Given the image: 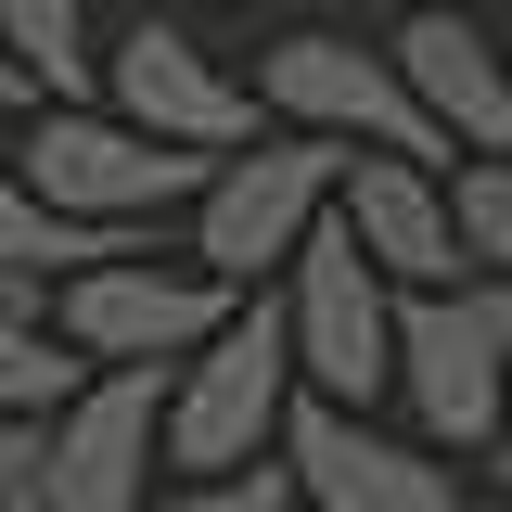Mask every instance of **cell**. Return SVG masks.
<instances>
[{
    "instance_id": "21",
    "label": "cell",
    "mask_w": 512,
    "mask_h": 512,
    "mask_svg": "<svg viewBox=\"0 0 512 512\" xmlns=\"http://www.w3.org/2000/svg\"><path fill=\"white\" fill-rule=\"evenodd\" d=\"M205 13H244V0H205Z\"/></svg>"
},
{
    "instance_id": "1",
    "label": "cell",
    "mask_w": 512,
    "mask_h": 512,
    "mask_svg": "<svg viewBox=\"0 0 512 512\" xmlns=\"http://www.w3.org/2000/svg\"><path fill=\"white\" fill-rule=\"evenodd\" d=\"M282 423H295V346H282V308L244 295V308L218 320V346L167 372V487H218V474H256V461H282Z\"/></svg>"
},
{
    "instance_id": "9",
    "label": "cell",
    "mask_w": 512,
    "mask_h": 512,
    "mask_svg": "<svg viewBox=\"0 0 512 512\" xmlns=\"http://www.w3.org/2000/svg\"><path fill=\"white\" fill-rule=\"evenodd\" d=\"M154 436H167V372H90L39 423V512H154Z\"/></svg>"
},
{
    "instance_id": "18",
    "label": "cell",
    "mask_w": 512,
    "mask_h": 512,
    "mask_svg": "<svg viewBox=\"0 0 512 512\" xmlns=\"http://www.w3.org/2000/svg\"><path fill=\"white\" fill-rule=\"evenodd\" d=\"M39 423H0V512H39Z\"/></svg>"
},
{
    "instance_id": "19",
    "label": "cell",
    "mask_w": 512,
    "mask_h": 512,
    "mask_svg": "<svg viewBox=\"0 0 512 512\" xmlns=\"http://www.w3.org/2000/svg\"><path fill=\"white\" fill-rule=\"evenodd\" d=\"M26 116H39V90H26V77L0 64V128H26Z\"/></svg>"
},
{
    "instance_id": "17",
    "label": "cell",
    "mask_w": 512,
    "mask_h": 512,
    "mask_svg": "<svg viewBox=\"0 0 512 512\" xmlns=\"http://www.w3.org/2000/svg\"><path fill=\"white\" fill-rule=\"evenodd\" d=\"M154 512H295V474L256 461V474H218V487H154Z\"/></svg>"
},
{
    "instance_id": "15",
    "label": "cell",
    "mask_w": 512,
    "mask_h": 512,
    "mask_svg": "<svg viewBox=\"0 0 512 512\" xmlns=\"http://www.w3.org/2000/svg\"><path fill=\"white\" fill-rule=\"evenodd\" d=\"M103 256H128V244H103V231H77V218H52L39 192L13 180V154H0V282L52 295V282H77V269H103Z\"/></svg>"
},
{
    "instance_id": "5",
    "label": "cell",
    "mask_w": 512,
    "mask_h": 512,
    "mask_svg": "<svg viewBox=\"0 0 512 512\" xmlns=\"http://www.w3.org/2000/svg\"><path fill=\"white\" fill-rule=\"evenodd\" d=\"M333 180H346L333 141L269 128V141H244V154L205 167V192H192V244H180V256L205 269V282H231V295H269V282L295 269V244L333 218Z\"/></svg>"
},
{
    "instance_id": "16",
    "label": "cell",
    "mask_w": 512,
    "mask_h": 512,
    "mask_svg": "<svg viewBox=\"0 0 512 512\" xmlns=\"http://www.w3.org/2000/svg\"><path fill=\"white\" fill-rule=\"evenodd\" d=\"M448 231H461L474 282H512V167H461L448 180Z\"/></svg>"
},
{
    "instance_id": "2",
    "label": "cell",
    "mask_w": 512,
    "mask_h": 512,
    "mask_svg": "<svg viewBox=\"0 0 512 512\" xmlns=\"http://www.w3.org/2000/svg\"><path fill=\"white\" fill-rule=\"evenodd\" d=\"M13 180L39 192L52 218L103 231V244H154V218H192L205 154L141 141V128H116L103 103H39V116L13 128Z\"/></svg>"
},
{
    "instance_id": "3",
    "label": "cell",
    "mask_w": 512,
    "mask_h": 512,
    "mask_svg": "<svg viewBox=\"0 0 512 512\" xmlns=\"http://www.w3.org/2000/svg\"><path fill=\"white\" fill-rule=\"evenodd\" d=\"M397 397L436 461L512 436V282H448V295H397Z\"/></svg>"
},
{
    "instance_id": "20",
    "label": "cell",
    "mask_w": 512,
    "mask_h": 512,
    "mask_svg": "<svg viewBox=\"0 0 512 512\" xmlns=\"http://www.w3.org/2000/svg\"><path fill=\"white\" fill-rule=\"evenodd\" d=\"M500 500H512V448H500Z\"/></svg>"
},
{
    "instance_id": "14",
    "label": "cell",
    "mask_w": 512,
    "mask_h": 512,
    "mask_svg": "<svg viewBox=\"0 0 512 512\" xmlns=\"http://www.w3.org/2000/svg\"><path fill=\"white\" fill-rule=\"evenodd\" d=\"M77 384H90V372H77V359L52 346V295L0 282V423H52Z\"/></svg>"
},
{
    "instance_id": "22",
    "label": "cell",
    "mask_w": 512,
    "mask_h": 512,
    "mask_svg": "<svg viewBox=\"0 0 512 512\" xmlns=\"http://www.w3.org/2000/svg\"><path fill=\"white\" fill-rule=\"evenodd\" d=\"M0 154H13V128H0Z\"/></svg>"
},
{
    "instance_id": "10",
    "label": "cell",
    "mask_w": 512,
    "mask_h": 512,
    "mask_svg": "<svg viewBox=\"0 0 512 512\" xmlns=\"http://www.w3.org/2000/svg\"><path fill=\"white\" fill-rule=\"evenodd\" d=\"M282 474H295V512H474L461 461L384 423H346V410H308V397L282 423Z\"/></svg>"
},
{
    "instance_id": "8",
    "label": "cell",
    "mask_w": 512,
    "mask_h": 512,
    "mask_svg": "<svg viewBox=\"0 0 512 512\" xmlns=\"http://www.w3.org/2000/svg\"><path fill=\"white\" fill-rule=\"evenodd\" d=\"M103 116L141 128V141H167V154H244V141H269V116H256V77H231V64L205 52L192 26H167V13H141V26H116V52H103Z\"/></svg>"
},
{
    "instance_id": "13",
    "label": "cell",
    "mask_w": 512,
    "mask_h": 512,
    "mask_svg": "<svg viewBox=\"0 0 512 512\" xmlns=\"http://www.w3.org/2000/svg\"><path fill=\"white\" fill-rule=\"evenodd\" d=\"M0 64L39 103H103V52H90V0H0Z\"/></svg>"
},
{
    "instance_id": "4",
    "label": "cell",
    "mask_w": 512,
    "mask_h": 512,
    "mask_svg": "<svg viewBox=\"0 0 512 512\" xmlns=\"http://www.w3.org/2000/svg\"><path fill=\"white\" fill-rule=\"evenodd\" d=\"M231 308H244V295L205 282L192 256L128 244V256H103V269L52 282V346L77 359V372H180V359L218 346V320H231Z\"/></svg>"
},
{
    "instance_id": "12",
    "label": "cell",
    "mask_w": 512,
    "mask_h": 512,
    "mask_svg": "<svg viewBox=\"0 0 512 512\" xmlns=\"http://www.w3.org/2000/svg\"><path fill=\"white\" fill-rule=\"evenodd\" d=\"M333 231L359 244L384 295H448V282H474L461 269V231H448V167H397V154H346V180H333Z\"/></svg>"
},
{
    "instance_id": "11",
    "label": "cell",
    "mask_w": 512,
    "mask_h": 512,
    "mask_svg": "<svg viewBox=\"0 0 512 512\" xmlns=\"http://www.w3.org/2000/svg\"><path fill=\"white\" fill-rule=\"evenodd\" d=\"M384 64H397V90L423 103V128H436L448 154H474V167H512V39H487L474 13L423 0V13H397Z\"/></svg>"
},
{
    "instance_id": "6",
    "label": "cell",
    "mask_w": 512,
    "mask_h": 512,
    "mask_svg": "<svg viewBox=\"0 0 512 512\" xmlns=\"http://www.w3.org/2000/svg\"><path fill=\"white\" fill-rule=\"evenodd\" d=\"M269 308H282V346H295V397L308 410L372 423L384 397H397V295L359 269V244L333 218L295 244V269L269 282Z\"/></svg>"
},
{
    "instance_id": "7",
    "label": "cell",
    "mask_w": 512,
    "mask_h": 512,
    "mask_svg": "<svg viewBox=\"0 0 512 512\" xmlns=\"http://www.w3.org/2000/svg\"><path fill=\"white\" fill-rule=\"evenodd\" d=\"M256 116L295 128V141H333V154H397V167H436L448 141L423 128V103L397 90V64L333 39V26H295L256 52Z\"/></svg>"
}]
</instances>
